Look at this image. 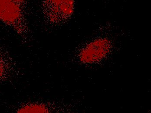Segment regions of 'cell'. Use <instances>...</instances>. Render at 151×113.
<instances>
[{
  "instance_id": "cell-5",
  "label": "cell",
  "mask_w": 151,
  "mask_h": 113,
  "mask_svg": "<svg viewBox=\"0 0 151 113\" xmlns=\"http://www.w3.org/2000/svg\"><path fill=\"white\" fill-rule=\"evenodd\" d=\"M23 8L26 6L28 0H13Z\"/></svg>"
},
{
  "instance_id": "cell-3",
  "label": "cell",
  "mask_w": 151,
  "mask_h": 113,
  "mask_svg": "<svg viewBox=\"0 0 151 113\" xmlns=\"http://www.w3.org/2000/svg\"><path fill=\"white\" fill-rule=\"evenodd\" d=\"M13 70L12 59L8 54L0 48V83L7 79Z\"/></svg>"
},
{
  "instance_id": "cell-1",
  "label": "cell",
  "mask_w": 151,
  "mask_h": 113,
  "mask_svg": "<svg viewBox=\"0 0 151 113\" xmlns=\"http://www.w3.org/2000/svg\"><path fill=\"white\" fill-rule=\"evenodd\" d=\"M0 21L13 29L24 40L30 35L24 8L13 0H0Z\"/></svg>"
},
{
  "instance_id": "cell-2",
  "label": "cell",
  "mask_w": 151,
  "mask_h": 113,
  "mask_svg": "<svg viewBox=\"0 0 151 113\" xmlns=\"http://www.w3.org/2000/svg\"><path fill=\"white\" fill-rule=\"evenodd\" d=\"M43 16L50 25L58 26L66 22L74 12L73 0H42Z\"/></svg>"
},
{
  "instance_id": "cell-4",
  "label": "cell",
  "mask_w": 151,
  "mask_h": 113,
  "mask_svg": "<svg viewBox=\"0 0 151 113\" xmlns=\"http://www.w3.org/2000/svg\"><path fill=\"white\" fill-rule=\"evenodd\" d=\"M47 104L40 102L30 103L22 106L17 111L18 113H48L50 112Z\"/></svg>"
}]
</instances>
